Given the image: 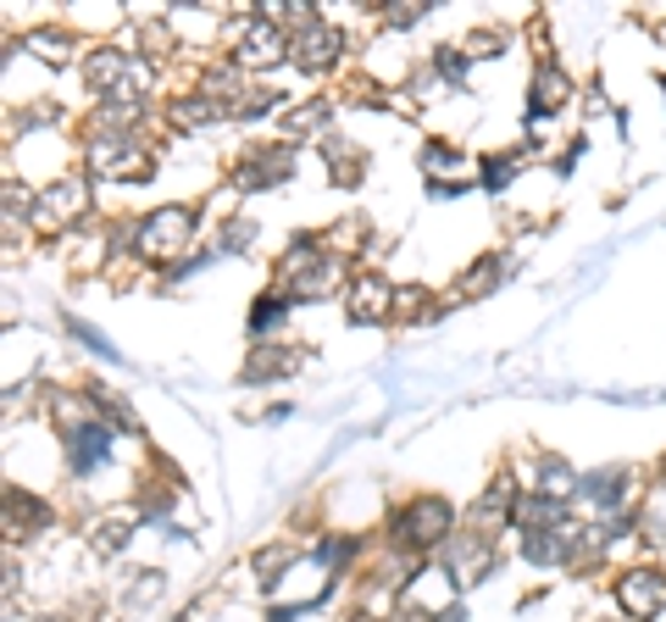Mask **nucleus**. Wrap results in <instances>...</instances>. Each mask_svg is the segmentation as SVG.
<instances>
[{"instance_id": "obj_3", "label": "nucleus", "mask_w": 666, "mask_h": 622, "mask_svg": "<svg viewBox=\"0 0 666 622\" xmlns=\"http://www.w3.org/2000/svg\"><path fill=\"white\" fill-rule=\"evenodd\" d=\"M106 450H112V434H106V428H73V467H78V472L101 467Z\"/></svg>"}, {"instance_id": "obj_2", "label": "nucleus", "mask_w": 666, "mask_h": 622, "mask_svg": "<svg viewBox=\"0 0 666 622\" xmlns=\"http://www.w3.org/2000/svg\"><path fill=\"white\" fill-rule=\"evenodd\" d=\"M183 223H189V212H162V217H151V223H145V251H151V256H167L178 239L189 233Z\"/></svg>"}, {"instance_id": "obj_1", "label": "nucleus", "mask_w": 666, "mask_h": 622, "mask_svg": "<svg viewBox=\"0 0 666 622\" xmlns=\"http://www.w3.org/2000/svg\"><path fill=\"white\" fill-rule=\"evenodd\" d=\"M623 606L633 617H655L666 606V579H661V572H633V579L623 584Z\"/></svg>"}]
</instances>
